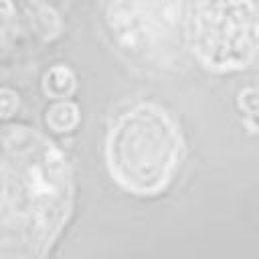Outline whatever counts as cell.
Instances as JSON below:
<instances>
[{
	"label": "cell",
	"instance_id": "1",
	"mask_svg": "<svg viewBox=\"0 0 259 259\" xmlns=\"http://www.w3.org/2000/svg\"><path fill=\"white\" fill-rule=\"evenodd\" d=\"M180 136L172 119L156 105L125 111L107 136V164L115 180L132 192L162 190L178 164Z\"/></svg>",
	"mask_w": 259,
	"mask_h": 259
},
{
	"label": "cell",
	"instance_id": "2",
	"mask_svg": "<svg viewBox=\"0 0 259 259\" xmlns=\"http://www.w3.org/2000/svg\"><path fill=\"white\" fill-rule=\"evenodd\" d=\"M192 45L200 61L219 71L251 61L259 45V18L251 0H196Z\"/></svg>",
	"mask_w": 259,
	"mask_h": 259
}]
</instances>
